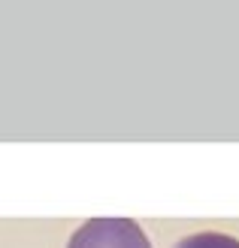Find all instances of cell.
I'll list each match as a JSON object with an SVG mask.
<instances>
[{
  "label": "cell",
  "mask_w": 239,
  "mask_h": 248,
  "mask_svg": "<svg viewBox=\"0 0 239 248\" xmlns=\"http://www.w3.org/2000/svg\"><path fill=\"white\" fill-rule=\"evenodd\" d=\"M173 248H239V239L227 236V233H194L175 242Z\"/></svg>",
  "instance_id": "2"
},
{
  "label": "cell",
  "mask_w": 239,
  "mask_h": 248,
  "mask_svg": "<svg viewBox=\"0 0 239 248\" xmlns=\"http://www.w3.org/2000/svg\"><path fill=\"white\" fill-rule=\"evenodd\" d=\"M67 248H152V242L130 218H91L73 233Z\"/></svg>",
  "instance_id": "1"
}]
</instances>
